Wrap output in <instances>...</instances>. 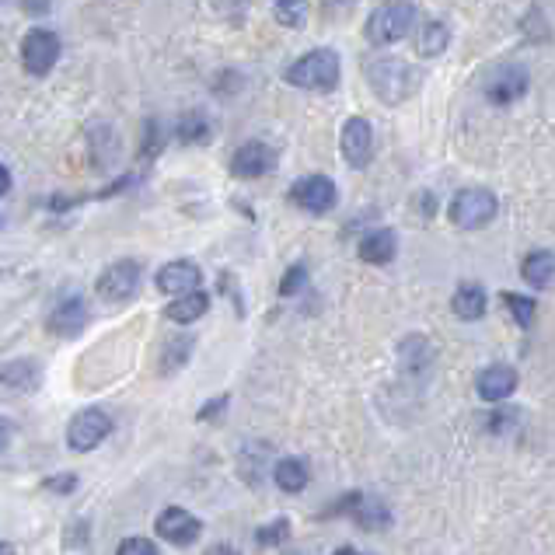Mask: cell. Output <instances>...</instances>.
<instances>
[{"label":"cell","instance_id":"obj_17","mask_svg":"<svg viewBox=\"0 0 555 555\" xmlns=\"http://www.w3.org/2000/svg\"><path fill=\"white\" fill-rule=\"evenodd\" d=\"M360 259L364 262H374V266H384V262H391L395 259V252H398V238H395V231H370L364 241H360Z\"/></svg>","mask_w":555,"mask_h":555},{"label":"cell","instance_id":"obj_6","mask_svg":"<svg viewBox=\"0 0 555 555\" xmlns=\"http://www.w3.org/2000/svg\"><path fill=\"white\" fill-rule=\"evenodd\" d=\"M140 287V266L133 259L112 262L102 276H98V297L109 304H126Z\"/></svg>","mask_w":555,"mask_h":555},{"label":"cell","instance_id":"obj_24","mask_svg":"<svg viewBox=\"0 0 555 555\" xmlns=\"http://www.w3.org/2000/svg\"><path fill=\"white\" fill-rule=\"evenodd\" d=\"M503 308L510 311V315L517 318V325L521 329H528L531 322H535V297H524V294H503Z\"/></svg>","mask_w":555,"mask_h":555},{"label":"cell","instance_id":"obj_23","mask_svg":"<svg viewBox=\"0 0 555 555\" xmlns=\"http://www.w3.org/2000/svg\"><path fill=\"white\" fill-rule=\"evenodd\" d=\"M353 517H357V524L367 531H381V528H388V521H391L388 507H384L381 500H367V496H357V503H353Z\"/></svg>","mask_w":555,"mask_h":555},{"label":"cell","instance_id":"obj_27","mask_svg":"<svg viewBox=\"0 0 555 555\" xmlns=\"http://www.w3.org/2000/svg\"><path fill=\"white\" fill-rule=\"evenodd\" d=\"M287 535H290V521L287 517H280V521H273V524H266V528L255 531V542H259L262 549H269V545L287 542Z\"/></svg>","mask_w":555,"mask_h":555},{"label":"cell","instance_id":"obj_21","mask_svg":"<svg viewBox=\"0 0 555 555\" xmlns=\"http://www.w3.org/2000/svg\"><path fill=\"white\" fill-rule=\"evenodd\" d=\"M273 475H276V486L283 489V493H301L304 486H308V465H304L301 458H283V461H276V468H273Z\"/></svg>","mask_w":555,"mask_h":555},{"label":"cell","instance_id":"obj_9","mask_svg":"<svg viewBox=\"0 0 555 555\" xmlns=\"http://www.w3.org/2000/svg\"><path fill=\"white\" fill-rule=\"evenodd\" d=\"M290 199L308 213H329L339 196H336V182H332L329 175H308V179L294 182Z\"/></svg>","mask_w":555,"mask_h":555},{"label":"cell","instance_id":"obj_16","mask_svg":"<svg viewBox=\"0 0 555 555\" xmlns=\"http://www.w3.org/2000/svg\"><path fill=\"white\" fill-rule=\"evenodd\" d=\"M42 384V370L35 360H11V364L0 367V388L7 391H35Z\"/></svg>","mask_w":555,"mask_h":555},{"label":"cell","instance_id":"obj_14","mask_svg":"<svg viewBox=\"0 0 555 555\" xmlns=\"http://www.w3.org/2000/svg\"><path fill=\"white\" fill-rule=\"evenodd\" d=\"M84 325H88V304H84L81 297H67V301L56 304L53 315H49V332L63 339L81 336Z\"/></svg>","mask_w":555,"mask_h":555},{"label":"cell","instance_id":"obj_31","mask_svg":"<svg viewBox=\"0 0 555 555\" xmlns=\"http://www.w3.org/2000/svg\"><path fill=\"white\" fill-rule=\"evenodd\" d=\"M77 486V479H74V475H60V479H49L46 482V489H53V493H70V489H74Z\"/></svg>","mask_w":555,"mask_h":555},{"label":"cell","instance_id":"obj_3","mask_svg":"<svg viewBox=\"0 0 555 555\" xmlns=\"http://www.w3.org/2000/svg\"><path fill=\"white\" fill-rule=\"evenodd\" d=\"M367 77H370V84H374V91L388 105H398L402 98H409L419 81L416 70L402 60H374L367 67Z\"/></svg>","mask_w":555,"mask_h":555},{"label":"cell","instance_id":"obj_10","mask_svg":"<svg viewBox=\"0 0 555 555\" xmlns=\"http://www.w3.org/2000/svg\"><path fill=\"white\" fill-rule=\"evenodd\" d=\"M154 531H158L165 542L179 545V549H185V545H192L199 538V531H203V524L196 521V517L189 514V510L182 507H168L158 514V521H154Z\"/></svg>","mask_w":555,"mask_h":555},{"label":"cell","instance_id":"obj_13","mask_svg":"<svg viewBox=\"0 0 555 555\" xmlns=\"http://www.w3.org/2000/svg\"><path fill=\"white\" fill-rule=\"evenodd\" d=\"M199 283H203V273H199V266L196 262H189V259L168 262V266L158 273V290L161 294H172V297H182V294H189V290H199Z\"/></svg>","mask_w":555,"mask_h":555},{"label":"cell","instance_id":"obj_37","mask_svg":"<svg viewBox=\"0 0 555 555\" xmlns=\"http://www.w3.org/2000/svg\"><path fill=\"white\" fill-rule=\"evenodd\" d=\"M7 189H11V172H7V168L0 165V196H4Z\"/></svg>","mask_w":555,"mask_h":555},{"label":"cell","instance_id":"obj_34","mask_svg":"<svg viewBox=\"0 0 555 555\" xmlns=\"http://www.w3.org/2000/svg\"><path fill=\"white\" fill-rule=\"evenodd\" d=\"M203 555H241V552L234 549V545H227V542H217V545H210Z\"/></svg>","mask_w":555,"mask_h":555},{"label":"cell","instance_id":"obj_35","mask_svg":"<svg viewBox=\"0 0 555 555\" xmlns=\"http://www.w3.org/2000/svg\"><path fill=\"white\" fill-rule=\"evenodd\" d=\"M11 433H14V426H11V423H7V419H4V416H0V451H4V447H7V444H11Z\"/></svg>","mask_w":555,"mask_h":555},{"label":"cell","instance_id":"obj_33","mask_svg":"<svg viewBox=\"0 0 555 555\" xmlns=\"http://www.w3.org/2000/svg\"><path fill=\"white\" fill-rule=\"evenodd\" d=\"M227 405V395H220V398H213L210 405H206V409H199V419H210V416H217L220 409H224Z\"/></svg>","mask_w":555,"mask_h":555},{"label":"cell","instance_id":"obj_1","mask_svg":"<svg viewBox=\"0 0 555 555\" xmlns=\"http://www.w3.org/2000/svg\"><path fill=\"white\" fill-rule=\"evenodd\" d=\"M339 70H343V63H339L336 49H311L301 60L290 63L283 77H287V84L304 91H332L339 84Z\"/></svg>","mask_w":555,"mask_h":555},{"label":"cell","instance_id":"obj_7","mask_svg":"<svg viewBox=\"0 0 555 555\" xmlns=\"http://www.w3.org/2000/svg\"><path fill=\"white\" fill-rule=\"evenodd\" d=\"M60 60V39L46 28H32L21 42V63H25L28 74L42 77L53 63Z\"/></svg>","mask_w":555,"mask_h":555},{"label":"cell","instance_id":"obj_36","mask_svg":"<svg viewBox=\"0 0 555 555\" xmlns=\"http://www.w3.org/2000/svg\"><path fill=\"white\" fill-rule=\"evenodd\" d=\"M21 4H25V11H28V14H46L49 0H21Z\"/></svg>","mask_w":555,"mask_h":555},{"label":"cell","instance_id":"obj_12","mask_svg":"<svg viewBox=\"0 0 555 555\" xmlns=\"http://www.w3.org/2000/svg\"><path fill=\"white\" fill-rule=\"evenodd\" d=\"M273 165H276V154L266 144H259V140L241 144L231 158V172L238 179H262L266 172H273Z\"/></svg>","mask_w":555,"mask_h":555},{"label":"cell","instance_id":"obj_19","mask_svg":"<svg viewBox=\"0 0 555 555\" xmlns=\"http://www.w3.org/2000/svg\"><path fill=\"white\" fill-rule=\"evenodd\" d=\"M451 308L458 318H465V322H475V318L486 315V290L479 287V283H461L458 294L451 297Z\"/></svg>","mask_w":555,"mask_h":555},{"label":"cell","instance_id":"obj_5","mask_svg":"<svg viewBox=\"0 0 555 555\" xmlns=\"http://www.w3.org/2000/svg\"><path fill=\"white\" fill-rule=\"evenodd\" d=\"M112 433V419L105 416L102 409H84V412H77L74 419H70V426H67V444H70V451H95L98 444H102L105 437Z\"/></svg>","mask_w":555,"mask_h":555},{"label":"cell","instance_id":"obj_38","mask_svg":"<svg viewBox=\"0 0 555 555\" xmlns=\"http://www.w3.org/2000/svg\"><path fill=\"white\" fill-rule=\"evenodd\" d=\"M0 555H14V549L7 542H0Z\"/></svg>","mask_w":555,"mask_h":555},{"label":"cell","instance_id":"obj_25","mask_svg":"<svg viewBox=\"0 0 555 555\" xmlns=\"http://www.w3.org/2000/svg\"><path fill=\"white\" fill-rule=\"evenodd\" d=\"M276 21L287 28H301L304 18H308V0H280L276 4Z\"/></svg>","mask_w":555,"mask_h":555},{"label":"cell","instance_id":"obj_30","mask_svg":"<svg viewBox=\"0 0 555 555\" xmlns=\"http://www.w3.org/2000/svg\"><path fill=\"white\" fill-rule=\"evenodd\" d=\"M189 350H192V343H189V339H179V343H172V346H168V357H165V374H168V370H175V367H179L182 360H185V353H189Z\"/></svg>","mask_w":555,"mask_h":555},{"label":"cell","instance_id":"obj_29","mask_svg":"<svg viewBox=\"0 0 555 555\" xmlns=\"http://www.w3.org/2000/svg\"><path fill=\"white\" fill-rule=\"evenodd\" d=\"M116 555H158V545L147 542V538H126Z\"/></svg>","mask_w":555,"mask_h":555},{"label":"cell","instance_id":"obj_22","mask_svg":"<svg viewBox=\"0 0 555 555\" xmlns=\"http://www.w3.org/2000/svg\"><path fill=\"white\" fill-rule=\"evenodd\" d=\"M447 42H451V28H447L444 21H423V28H419V35H416L419 53H423V56H440Z\"/></svg>","mask_w":555,"mask_h":555},{"label":"cell","instance_id":"obj_18","mask_svg":"<svg viewBox=\"0 0 555 555\" xmlns=\"http://www.w3.org/2000/svg\"><path fill=\"white\" fill-rule=\"evenodd\" d=\"M206 308H210V297H206L203 290H189V294L175 297V301L168 304L165 315H168V322L189 325V322H196V318H203Z\"/></svg>","mask_w":555,"mask_h":555},{"label":"cell","instance_id":"obj_32","mask_svg":"<svg viewBox=\"0 0 555 555\" xmlns=\"http://www.w3.org/2000/svg\"><path fill=\"white\" fill-rule=\"evenodd\" d=\"M353 4H357V0H325V14H329V18H336V14H346V11H353Z\"/></svg>","mask_w":555,"mask_h":555},{"label":"cell","instance_id":"obj_28","mask_svg":"<svg viewBox=\"0 0 555 555\" xmlns=\"http://www.w3.org/2000/svg\"><path fill=\"white\" fill-rule=\"evenodd\" d=\"M304 280H308V269H304V266H290L287 276H283V283H280V297H294L297 290L304 287Z\"/></svg>","mask_w":555,"mask_h":555},{"label":"cell","instance_id":"obj_15","mask_svg":"<svg viewBox=\"0 0 555 555\" xmlns=\"http://www.w3.org/2000/svg\"><path fill=\"white\" fill-rule=\"evenodd\" d=\"M475 388H479V395L486 402H503V398H510L517 391V370L507 364H493L482 370Z\"/></svg>","mask_w":555,"mask_h":555},{"label":"cell","instance_id":"obj_4","mask_svg":"<svg viewBox=\"0 0 555 555\" xmlns=\"http://www.w3.org/2000/svg\"><path fill=\"white\" fill-rule=\"evenodd\" d=\"M451 224H458L461 231H479L489 220L496 217V196L489 189H461L451 199V210H447Z\"/></svg>","mask_w":555,"mask_h":555},{"label":"cell","instance_id":"obj_11","mask_svg":"<svg viewBox=\"0 0 555 555\" xmlns=\"http://www.w3.org/2000/svg\"><path fill=\"white\" fill-rule=\"evenodd\" d=\"M370 154H374V130H370L367 119L353 116L346 119L343 126V158L350 161L353 168H367Z\"/></svg>","mask_w":555,"mask_h":555},{"label":"cell","instance_id":"obj_39","mask_svg":"<svg viewBox=\"0 0 555 555\" xmlns=\"http://www.w3.org/2000/svg\"><path fill=\"white\" fill-rule=\"evenodd\" d=\"M332 555H360L357 549H339V552H332Z\"/></svg>","mask_w":555,"mask_h":555},{"label":"cell","instance_id":"obj_26","mask_svg":"<svg viewBox=\"0 0 555 555\" xmlns=\"http://www.w3.org/2000/svg\"><path fill=\"white\" fill-rule=\"evenodd\" d=\"M206 137H210V123L203 116H185L179 123V140L185 144H203Z\"/></svg>","mask_w":555,"mask_h":555},{"label":"cell","instance_id":"obj_20","mask_svg":"<svg viewBox=\"0 0 555 555\" xmlns=\"http://www.w3.org/2000/svg\"><path fill=\"white\" fill-rule=\"evenodd\" d=\"M521 276L531 283L535 290H545L555 283V255L552 252H531L521 266Z\"/></svg>","mask_w":555,"mask_h":555},{"label":"cell","instance_id":"obj_8","mask_svg":"<svg viewBox=\"0 0 555 555\" xmlns=\"http://www.w3.org/2000/svg\"><path fill=\"white\" fill-rule=\"evenodd\" d=\"M528 70L524 67H496L486 74V81H482V91H486L489 102L496 105H510L517 102V98L528 95Z\"/></svg>","mask_w":555,"mask_h":555},{"label":"cell","instance_id":"obj_2","mask_svg":"<svg viewBox=\"0 0 555 555\" xmlns=\"http://www.w3.org/2000/svg\"><path fill=\"white\" fill-rule=\"evenodd\" d=\"M416 4L412 0H384L374 14L367 18V39L374 46H391V42L405 39L416 25Z\"/></svg>","mask_w":555,"mask_h":555}]
</instances>
